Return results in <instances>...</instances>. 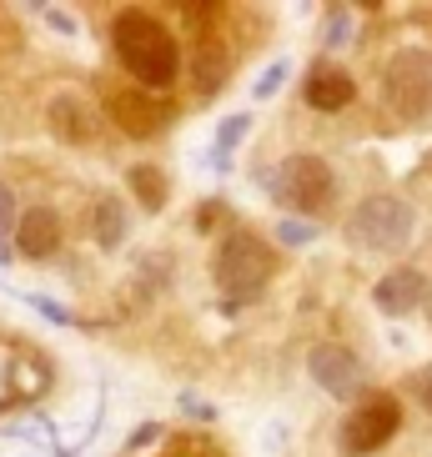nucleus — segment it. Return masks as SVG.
<instances>
[{
    "label": "nucleus",
    "mask_w": 432,
    "mask_h": 457,
    "mask_svg": "<svg viewBox=\"0 0 432 457\" xmlns=\"http://www.w3.org/2000/svg\"><path fill=\"white\" fill-rule=\"evenodd\" d=\"M307 106L312 111H342L352 106V96H357V81H352L342 66H332V61H317V66L307 71Z\"/></svg>",
    "instance_id": "obj_12"
},
{
    "label": "nucleus",
    "mask_w": 432,
    "mask_h": 457,
    "mask_svg": "<svg viewBox=\"0 0 432 457\" xmlns=\"http://www.w3.org/2000/svg\"><path fill=\"white\" fill-rule=\"evenodd\" d=\"M287 76H292V61H287V55H277V61H271V66L257 76V86H252V96H257V101H271V96H277V91L287 86Z\"/></svg>",
    "instance_id": "obj_17"
},
{
    "label": "nucleus",
    "mask_w": 432,
    "mask_h": 457,
    "mask_svg": "<svg viewBox=\"0 0 432 457\" xmlns=\"http://www.w3.org/2000/svg\"><path fill=\"white\" fill-rule=\"evenodd\" d=\"M428 322H432V296H428Z\"/></svg>",
    "instance_id": "obj_22"
},
{
    "label": "nucleus",
    "mask_w": 432,
    "mask_h": 457,
    "mask_svg": "<svg viewBox=\"0 0 432 457\" xmlns=\"http://www.w3.org/2000/svg\"><path fill=\"white\" fill-rule=\"evenodd\" d=\"M271 267H277V252H271V242H262L257 231H231L212 256L216 287L231 296H252L257 287H267Z\"/></svg>",
    "instance_id": "obj_4"
},
{
    "label": "nucleus",
    "mask_w": 432,
    "mask_h": 457,
    "mask_svg": "<svg viewBox=\"0 0 432 457\" xmlns=\"http://www.w3.org/2000/svg\"><path fill=\"white\" fill-rule=\"evenodd\" d=\"M397 428H403V403L392 392H367L362 403L342 417L337 447L347 457H367V453H378V447H387L397 437Z\"/></svg>",
    "instance_id": "obj_6"
},
{
    "label": "nucleus",
    "mask_w": 432,
    "mask_h": 457,
    "mask_svg": "<svg viewBox=\"0 0 432 457\" xmlns=\"http://www.w3.org/2000/svg\"><path fill=\"white\" fill-rule=\"evenodd\" d=\"M227 71H231V51L221 41H196L191 51V86L202 101H212L221 86H227Z\"/></svg>",
    "instance_id": "obj_13"
},
{
    "label": "nucleus",
    "mask_w": 432,
    "mask_h": 457,
    "mask_svg": "<svg viewBox=\"0 0 432 457\" xmlns=\"http://www.w3.org/2000/svg\"><path fill=\"white\" fill-rule=\"evenodd\" d=\"M428 296H432V282L418 267H397L372 287V302H378L382 317H412L418 307H428Z\"/></svg>",
    "instance_id": "obj_9"
},
{
    "label": "nucleus",
    "mask_w": 432,
    "mask_h": 457,
    "mask_svg": "<svg viewBox=\"0 0 432 457\" xmlns=\"http://www.w3.org/2000/svg\"><path fill=\"white\" fill-rule=\"evenodd\" d=\"M412 231H418V212H412L403 196H392V191L362 196L347 216V242L357 246V252H372V256L403 252V246L412 242Z\"/></svg>",
    "instance_id": "obj_2"
},
{
    "label": "nucleus",
    "mask_w": 432,
    "mask_h": 457,
    "mask_svg": "<svg viewBox=\"0 0 432 457\" xmlns=\"http://www.w3.org/2000/svg\"><path fill=\"white\" fill-rule=\"evenodd\" d=\"M91 231H96V246H106V252H116V246L126 242V212H121V202H116V196H106V202L96 206Z\"/></svg>",
    "instance_id": "obj_15"
},
{
    "label": "nucleus",
    "mask_w": 432,
    "mask_h": 457,
    "mask_svg": "<svg viewBox=\"0 0 432 457\" xmlns=\"http://www.w3.org/2000/svg\"><path fill=\"white\" fill-rule=\"evenodd\" d=\"M15 231V196H11V187H0V242Z\"/></svg>",
    "instance_id": "obj_19"
},
{
    "label": "nucleus",
    "mask_w": 432,
    "mask_h": 457,
    "mask_svg": "<svg viewBox=\"0 0 432 457\" xmlns=\"http://www.w3.org/2000/svg\"><path fill=\"white\" fill-rule=\"evenodd\" d=\"M246 131H252V116H246V111H237V116H227V121H221V131H216V166H227V156L242 146Z\"/></svg>",
    "instance_id": "obj_16"
},
{
    "label": "nucleus",
    "mask_w": 432,
    "mask_h": 457,
    "mask_svg": "<svg viewBox=\"0 0 432 457\" xmlns=\"http://www.w3.org/2000/svg\"><path fill=\"white\" fill-rule=\"evenodd\" d=\"M412 392H418V403H422V412L432 417V362L422 367L418 377H412Z\"/></svg>",
    "instance_id": "obj_20"
},
{
    "label": "nucleus",
    "mask_w": 432,
    "mask_h": 457,
    "mask_svg": "<svg viewBox=\"0 0 432 457\" xmlns=\"http://www.w3.org/2000/svg\"><path fill=\"white\" fill-rule=\"evenodd\" d=\"M126 181H131L136 202L146 206V212H162L166 196H171V181H166V171H162V166H151V162H136L131 171H126Z\"/></svg>",
    "instance_id": "obj_14"
},
{
    "label": "nucleus",
    "mask_w": 432,
    "mask_h": 457,
    "mask_svg": "<svg viewBox=\"0 0 432 457\" xmlns=\"http://www.w3.org/2000/svg\"><path fill=\"white\" fill-rule=\"evenodd\" d=\"M216 212H221V206H216V202H206V206H202V216H196V227L206 231V227H212V221H216Z\"/></svg>",
    "instance_id": "obj_21"
},
{
    "label": "nucleus",
    "mask_w": 432,
    "mask_h": 457,
    "mask_svg": "<svg viewBox=\"0 0 432 457\" xmlns=\"http://www.w3.org/2000/svg\"><path fill=\"white\" fill-rule=\"evenodd\" d=\"M106 116L116 121V131H126L131 141H151V136L166 131L171 106H166L156 91H146V86H116V91H106Z\"/></svg>",
    "instance_id": "obj_8"
},
{
    "label": "nucleus",
    "mask_w": 432,
    "mask_h": 457,
    "mask_svg": "<svg viewBox=\"0 0 432 457\" xmlns=\"http://www.w3.org/2000/svg\"><path fill=\"white\" fill-rule=\"evenodd\" d=\"M382 91H387V106L403 121H428L432 116V51H422V46L397 51L387 61V71H382Z\"/></svg>",
    "instance_id": "obj_5"
},
{
    "label": "nucleus",
    "mask_w": 432,
    "mask_h": 457,
    "mask_svg": "<svg viewBox=\"0 0 432 457\" xmlns=\"http://www.w3.org/2000/svg\"><path fill=\"white\" fill-rule=\"evenodd\" d=\"M111 46H116V55H121V66L131 71L146 91L171 86L176 71H181V46H176V36L146 11H121L116 15Z\"/></svg>",
    "instance_id": "obj_1"
},
{
    "label": "nucleus",
    "mask_w": 432,
    "mask_h": 457,
    "mask_svg": "<svg viewBox=\"0 0 432 457\" xmlns=\"http://www.w3.org/2000/svg\"><path fill=\"white\" fill-rule=\"evenodd\" d=\"M61 237H66V227H61V216H55L51 206H30V212L15 216V246H21V256H30V262L55 256L61 252Z\"/></svg>",
    "instance_id": "obj_10"
},
{
    "label": "nucleus",
    "mask_w": 432,
    "mask_h": 457,
    "mask_svg": "<svg viewBox=\"0 0 432 457\" xmlns=\"http://www.w3.org/2000/svg\"><path fill=\"white\" fill-rule=\"evenodd\" d=\"M307 372L327 397H337V403H362L367 367L352 347H342V342H317V347L307 352Z\"/></svg>",
    "instance_id": "obj_7"
},
{
    "label": "nucleus",
    "mask_w": 432,
    "mask_h": 457,
    "mask_svg": "<svg viewBox=\"0 0 432 457\" xmlns=\"http://www.w3.org/2000/svg\"><path fill=\"white\" fill-rule=\"evenodd\" d=\"M46 126H51L55 141H66V146H91L96 141V116L86 106L81 96H55L51 106H46Z\"/></svg>",
    "instance_id": "obj_11"
},
{
    "label": "nucleus",
    "mask_w": 432,
    "mask_h": 457,
    "mask_svg": "<svg viewBox=\"0 0 432 457\" xmlns=\"http://www.w3.org/2000/svg\"><path fill=\"white\" fill-rule=\"evenodd\" d=\"M337 196V176L322 156H312V151H297V156H287L271 176V202L282 206V212H302V216H317L332 206Z\"/></svg>",
    "instance_id": "obj_3"
},
{
    "label": "nucleus",
    "mask_w": 432,
    "mask_h": 457,
    "mask_svg": "<svg viewBox=\"0 0 432 457\" xmlns=\"http://www.w3.org/2000/svg\"><path fill=\"white\" fill-rule=\"evenodd\" d=\"M317 221H297V216H282L277 221V242L282 246H307V242H317Z\"/></svg>",
    "instance_id": "obj_18"
}]
</instances>
